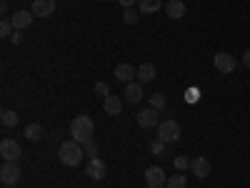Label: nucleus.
<instances>
[{"label":"nucleus","mask_w":250,"mask_h":188,"mask_svg":"<svg viewBox=\"0 0 250 188\" xmlns=\"http://www.w3.org/2000/svg\"><path fill=\"white\" fill-rule=\"evenodd\" d=\"M20 165L13 163V161H5L3 163V168H0V181H3V186H15L20 181Z\"/></svg>","instance_id":"5"},{"label":"nucleus","mask_w":250,"mask_h":188,"mask_svg":"<svg viewBox=\"0 0 250 188\" xmlns=\"http://www.w3.org/2000/svg\"><path fill=\"white\" fill-rule=\"evenodd\" d=\"M70 136L73 141H78L80 145H85L90 141H95V125L90 116H75L70 123Z\"/></svg>","instance_id":"1"},{"label":"nucleus","mask_w":250,"mask_h":188,"mask_svg":"<svg viewBox=\"0 0 250 188\" xmlns=\"http://www.w3.org/2000/svg\"><path fill=\"white\" fill-rule=\"evenodd\" d=\"M243 63H245V68H250V50H245V55H243Z\"/></svg>","instance_id":"32"},{"label":"nucleus","mask_w":250,"mask_h":188,"mask_svg":"<svg viewBox=\"0 0 250 188\" xmlns=\"http://www.w3.org/2000/svg\"><path fill=\"white\" fill-rule=\"evenodd\" d=\"M165 145H168V143H165V141L155 138V141L150 143V151H153L155 156H168V148H165Z\"/></svg>","instance_id":"21"},{"label":"nucleus","mask_w":250,"mask_h":188,"mask_svg":"<svg viewBox=\"0 0 250 188\" xmlns=\"http://www.w3.org/2000/svg\"><path fill=\"white\" fill-rule=\"evenodd\" d=\"M190 171H193L195 178H208V176H210V161L203 158V156L193 158L190 161Z\"/></svg>","instance_id":"11"},{"label":"nucleus","mask_w":250,"mask_h":188,"mask_svg":"<svg viewBox=\"0 0 250 188\" xmlns=\"http://www.w3.org/2000/svg\"><path fill=\"white\" fill-rule=\"evenodd\" d=\"M95 95H100V98H108L110 95V91H108V83H95Z\"/></svg>","instance_id":"26"},{"label":"nucleus","mask_w":250,"mask_h":188,"mask_svg":"<svg viewBox=\"0 0 250 188\" xmlns=\"http://www.w3.org/2000/svg\"><path fill=\"white\" fill-rule=\"evenodd\" d=\"M55 13V0H33V15L35 18H48Z\"/></svg>","instance_id":"12"},{"label":"nucleus","mask_w":250,"mask_h":188,"mask_svg":"<svg viewBox=\"0 0 250 188\" xmlns=\"http://www.w3.org/2000/svg\"><path fill=\"white\" fill-rule=\"evenodd\" d=\"M133 78H138V70L130 66V63H120V66H115V80H120V83H133Z\"/></svg>","instance_id":"10"},{"label":"nucleus","mask_w":250,"mask_h":188,"mask_svg":"<svg viewBox=\"0 0 250 188\" xmlns=\"http://www.w3.org/2000/svg\"><path fill=\"white\" fill-rule=\"evenodd\" d=\"M213 66H215L218 73L228 75V73H233V70H235V58H233L230 53H218V55L213 58Z\"/></svg>","instance_id":"6"},{"label":"nucleus","mask_w":250,"mask_h":188,"mask_svg":"<svg viewBox=\"0 0 250 188\" xmlns=\"http://www.w3.org/2000/svg\"><path fill=\"white\" fill-rule=\"evenodd\" d=\"M165 186H168V188H185V186H188V178L178 173V176H170Z\"/></svg>","instance_id":"23"},{"label":"nucleus","mask_w":250,"mask_h":188,"mask_svg":"<svg viewBox=\"0 0 250 188\" xmlns=\"http://www.w3.org/2000/svg\"><path fill=\"white\" fill-rule=\"evenodd\" d=\"M150 80H155V66L153 63H143L138 68V83H150Z\"/></svg>","instance_id":"17"},{"label":"nucleus","mask_w":250,"mask_h":188,"mask_svg":"<svg viewBox=\"0 0 250 188\" xmlns=\"http://www.w3.org/2000/svg\"><path fill=\"white\" fill-rule=\"evenodd\" d=\"M173 163H175V168H178V171H188V168H190V161H188L185 156H175Z\"/></svg>","instance_id":"25"},{"label":"nucleus","mask_w":250,"mask_h":188,"mask_svg":"<svg viewBox=\"0 0 250 188\" xmlns=\"http://www.w3.org/2000/svg\"><path fill=\"white\" fill-rule=\"evenodd\" d=\"M85 176L93 178V181H103L105 178V163H103L100 158H90L88 165H85Z\"/></svg>","instance_id":"9"},{"label":"nucleus","mask_w":250,"mask_h":188,"mask_svg":"<svg viewBox=\"0 0 250 188\" xmlns=\"http://www.w3.org/2000/svg\"><path fill=\"white\" fill-rule=\"evenodd\" d=\"M0 123H3L5 128H15V125L20 123V116L15 111H3L0 113Z\"/></svg>","instance_id":"19"},{"label":"nucleus","mask_w":250,"mask_h":188,"mask_svg":"<svg viewBox=\"0 0 250 188\" xmlns=\"http://www.w3.org/2000/svg\"><path fill=\"white\" fill-rule=\"evenodd\" d=\"M115 3H120L123 8H133V5L138 3V0H115Z\"/></svg>","instance_id":"31"},{"label":"nucleus","mask_w":250,"mask_h":188,"mask_svg":"<svg viewBox=\"0 0 250 188\" xmlns=\"http://www.w3.org/2000/svg\"><path fill=\"white\" fill-rule=\"evenodd\" d=\"M25 138H30V141H40V138H43V125H40V123H30V125H25Z\"/></svg>","instance_id":"20"},{"label":"nucleus","mask_w":250,"mask_h":188,"mask_svg":"<svg viewBox=\"0 0 250 188\" xmlns=\"http://www.w3.org/2000/svg\"><path fill=\"white\" fill-rule=\"evenodd\" d=\"M0 13H8V0H0Z\"/></svg>","instance_id":"33"},{"label":"nucleus","mask_w":250,"mask_h":188,"mask_svg":"<svg viewBox=\"0 0 250 188\" xmlns=\"http://www.w3.org/2000/svg\"><path fill=\"white\" fill-rule=\"evenodd\" d=\"M165 13H168V18H173V20H180L185 15V3L183 0H168V3H165Z\"/></svg>","instance_id":"14"},{"label":"nucleus","mask_w":250,"mask_h":188,"mask_svg":"<svg viewBox=\"0 0 250 188\" xmlns=\"http://www.w3.org/2000/svg\"><path fill=\"white\" fill-rule=\"evenodd\" d=\"M123 20H125V23H128V25H135L138 23V20H140V15L133 10V8H125V13H123Z\"/></svg>","instance_id":"24"},{"label":"nucleus","mask_w":250,"mask_h":188,"mask_svg":"<svg viewBox=\"0 0 250 188\" xmlns=\"http://www.w3.org/2000/svg\"><path fill=\"white\" fill-rule=\"evenodd\" d=\"M15 33V28H13V23H10V20H3V23H0V35H13Z\"/></svg>","instance_id":"27"},{"label":"nucleus","mask_w":250,"mask_h":188,"mask_svg":"<svg viewBox=\"0 0 250 188\" xmlns=\"http://www.w3.org/2000/svg\"><path fill=\"white\" fill-rule=\"evenodd\" d=\"M103 108H105L108 116H120V111H123V100H120L118 95H108L105 103H103Z\"/></svg>","instance_id":"16"},{"label":"nucleus","mask_w":250,"mask_h":188,"mask_svg":"<svg viewBox=\"0 0 250 188\" xmlns=\"http://www.w3.org/2000/svg\"><path fill=\"white\" fill-rule=\"evenodd\" d=\"M138 125H140V128H155V125H160L158 111L155 108H143L138 113Z\"/></svg>","instance_id":"8"},{"label":"nucleus","mask_w":250,"mask_h":188,"mask_svg":"<svg viewBox=\"0 0 250 188\" xmlns=\"http://www.w3.org/2000/svg\"><path fill=\"white\" fill-rule=\"evenodd\" d=\"M158 138L165 143H175L180 138V125L175 120H160L158 125Z\"/></svg>","instance_id":"3"},{"label":"nucleus","mask_w":250,"mask_h":188,"mask_svg":"<svg viewBox=\"0 0 250 188\" xmlns=\"http://www.w3.org/2000/svg\"><path fill=\"white\" fill-rule=\"evenodd\" d=\"M10 23L15 30H25L30 23H33V10H18L13 18H10Z\"/></svg>","instance_id":"13"},{"label":"nucleus","mask_w":250,"mask_h":188,"mask_svg":"<svg viewBox=\"0 0 250 188\" xmlns=\"http://www.w3.org/2000/svg\"><path fill=\"white\" fill-rule=\"evenodd\" d=\"M10 40H13V46H18V43H23V33H20V30H15V33L10 35Z\"/></svg>","instance_id":"30"},{"label":"nucleus","mask_w":250,"mask_h":188,"mask_svg":"<svg viewBox=\"0 0 250 188\" xmlns=\"http://www.w3.org/2000/svg\"><path fill=\"white\" fill-rule=\"evenodd\" d=\"M145 183H148V188H163L165 183H168V178H165V171L163 168L150 165V168L145 171Z\"/></svg>","instance_id":"7"},{"label":"nucleus","mask_w":250,"mask_h":188,"mask_svg":"<svg viewBox=\"0 0 250 188\" xmlns=\"http://www.w3.org/2000/svg\"><path fill=\"white\" fill-rule=\"evenodd\" d=\"M198 98H200V91H198V88H188V91H185V100H188V103H195Z\"/></svg>","instance_id":"29"},{"label":"nucleus","mask_w":250,"mask_h":188,"mask_svg":"<svg viewBox=\"0 0 250 188\" xmlns=\"http://www.w3.org/2000/svg\"><path fill=\"white\" fill-rule=\"evenodd\" d=\"M165 103H168V100H165V95H163V93H153V95H150V108L163 111V108H165Z\"/></svg>","instance_id":"22"},{"label":"nucleus","mask_w":250,"mask_h":188,"mask_svg":"<svg viewBox=\"0 0 250 188\" xmlns=\"http://www.w3.org/2000/svg\"><path fill=\"white\" fill-rule=\"evenodd\" d=\"M83 156H85V148H83L78 141H73V138L58 145V158H60L62 165H70V168H75V165L83 161Z\"/></svg>","instance_id":"2"},{"label":"nucleus","mask_w":250,"mask_h":188,"mask_svg":"<svg viewBox=\"0 0 250 188\" xmlns=\"http://www.w3.org/2000/svg\"><path fill=\"white\" fill-rule=\"evenodd\" d=\"M125 98H128V103H140L143 100V83H128L125 86Z\"/></svg>","instance_id":"15"},{"label":"nucleus","mask_w":250,"mask_h":188,"mask_svg":"<svg viewBox=\"0 0 250 188\" xmlns=\"http://www.w3.org/2000/svg\"><path fill=\"white\" fill-rule=\"evenodd\" d=\"M0 156H3V161H13L18 163V158L23 156V148H20V143L13 141V138H3V143H0Z\"/></svg>","instance_id":"4"},{"label":"nucleus","mask_w":250,"mask_h":188,"mask_svg":"<svg viewBox=\"0 0 250 188\" xmlns=\"http://www.w3.org/2000/svg\"><path fill=\"white\" fill-rule=\"evenodd\" d=\"M83 148H85V153H88L90 158H98V143H95V141L85 143V145H83Z\"/></svg>","instance_id":"28"},{"label":"nucleus","mask_w":250,"mask_h":188,"mask_svg":"<svg viewBox=\"0 0 250 188\" xmlns=\"http://www.w3.org/2000/svg\"><path fill=\"white\" fill-rule=\"evenodd\" d=\"M163 8L160 0H138V10L140 13H158Z\"/></svg>","instance_id":"18"}]
</instances>
